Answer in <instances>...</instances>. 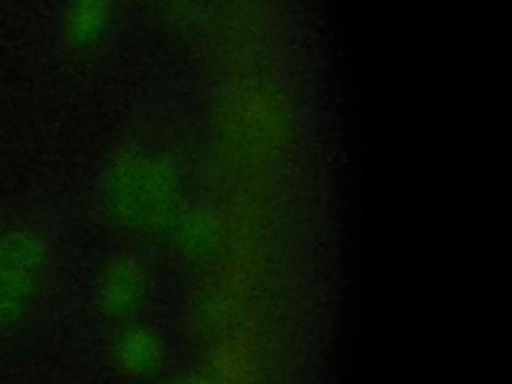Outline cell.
<instances>
[{
  "label": "cell",
  "mask_w": 512,
  "mask_h": 384,
  "mask_svg": "<svg viewBox=\"0 0 512 384\" xmlns=\"http://www.w3.org/2000/svg\"><path fill=\"white\" fill-rule=\"evenodd\" d=\"M178 172L158 156H136L134 148L116 152L96 176L90 210L102 226L134 230L168 216L178 204Z\"/></svg>",
  "instance_id": "cell-1"
},
{
  "label": "cell",
  "mask_w": 512,
  "mask_h": 384,
  "mask_svg": "<svg viewBox=\"0 0 512 384\" xmlns=\"http://www.w3.org/2000/svg\"><path fill=\"white\" fill-rule=\"evenodd\" d=\"M106 24V8L102 0H68L60 16V42L66 54H82L92 50Z\"/></svg>",
  "instance_id": "cell-3"
},
{
  "label": "cell",
  "mask_w": 512,
  "mask_h": 384,
  "mask_svg": "<svg viewBox=\"0 0 512 384\" xmlns=\"http://www.w3.org/2000/svg\"><path fill=\"white\" fill-rule=\"evenodd\" d=\"M146 266L130 254H112L94 268L90 296L94 308L104 316H114L136 300L144 286Z\"/></svg>",
  "instance_id": "cell-2"
},
{
  "label": "cell",
  "mask_w": 512,
  "mask_h": 384,
  "mask_svg": "<svg viewBox=\"0 0 512 384\" xmlns=\"http://www.w3.org/2000/svg\"><path fill=\"white\" fill-rule=\"evenodd\" d=\"M178 228H176V240L180 250L190 256V258H200L202 254L210 252L216 244V222L204 214V212H196V214H188L182 220H176Z\"/></svg>",
  "instance_id": "cell-4"
},
{
  "label": "cell",
  "mask_w": 512,
  "mask_h": 384,
  "mask_svg": "<svg viewBox=\"0 0 512 384\" xmlns=\"http://www.w3.org/2000/svg\"><path fill=\"white\" fill-rule=\"evenodd\" d=\"M10 344H14V338H12V332H10L8 324L4 322V318L0 314V352L6 350Z\"/></svg>",
  "instance_id": "cell-6"
},
{
  "label": "cell",
  "mask_w": 512,
  "mask_h": 384,
  "mask_svg": "<svg viewBox=\"0 0 512 384\" xmlns=\"http://www.w3.org/2000/svg\"><path fill=\"white\" fill-rule=\"evenodd\" d=\"M16 208H18L16 200H0V236L4 234L8 224L12 222V218L16 214Z\"/></svg>",
  "instance_id": "cell-5"
}]
</instances>
